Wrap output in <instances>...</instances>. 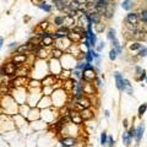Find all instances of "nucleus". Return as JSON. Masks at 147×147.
I'll use <instances>...</instances> for the list:
<instances>
[{"label": "nucleus", "instance_id": "nucleus-6", "mask_svg": "<svg viewBox=\"0 0 147 147\" xmlns=\"http://www.w3.org/2000/svg\"><path fill=\"white\" fill-rule=\"evenodd\" d=\"M10 95L16 101V103L24 104L27 101V87H12L10 91Z\"/></svg>", "mask_w": 147, "mask_h": 147}, {"label": "nucleus", "instance_id": "nucleus-8", "mask_svg": "<svg viewBox=\"0 0 147 147\" xmlns=\"http://www.w3.org/2000/svg\"><path fill=\"white\" fill-rule=\"evenodd\" d=\"M76 63L77 60L75 59V56L69 54V53H64V55L60 58V64L63 70H74L76 66Z\"/></svg>", "mask_w": 147, "mask_h": 147}, {"label": "nucleus", "instance_id": "nucleus-24", "mask_svg": "<svg viewBox=\"0 0 147 147\" xmlns=\"http://www.w3.org/2000/svg\"><path fill=\"white\" fill-rule=\"evenodd\" d=\"M27 58H28V56L26 54H20V53H16V54H14L11 56V60L14 61L17 66H21V65H23L27 61Z\"/></svg>", "mask_w": 147, "mask_h": 147}, {"label": "nucleus", "instance_id": "nucleus-12", "mask_svg": "<svg viewBox=\"0 0 147 147\" xmlns=\"http://www.w3.org/2000/svg\"><path fill=\"white\" fill-rule=\"evenodd\" d=\"M58 144L61 147H75L79 144V138L72 137V136H66V137H60L58 140Z\"/></svg>", "mask_w": 147, "mask_h": 147}, {"label": "nucleus", "instance_id": "nucleus-14", "mask_svg": "<svg viewBox=\"0 0 147 147\" xmlns=\"http://www.w3.org/2000/svg\"><path fill=\"white\" fill-rule=\"evenodd\" d=\"M70 46H71V42L68 39V37H65V38L55 39L53 48H58V49H60V50H63V52H68V49H69Z\"/></svg>", "mask_w": 147, "mask_h": 147}, {"label": "nucleus", "instance_id": "nucleus-17", "mask_svg": "<svg viewBox=\"0 0 147 147\" xmlns=\"http://www.w3.org/2000/svg\"><path fill=\"white\" fill-rule=\"evenodd\" d=\"M69 119H70V121L74 122L75 125L81 126L83 124V120L80 115V112H77L75 109H70V112H69Z\"/></svg>", "mask_w": 147, "mask_h": 147}, {"label": "nucleus", "instance_id": "nucleus-5", "mask_svg": "<svg viewBox=\"0 0 147 147\" xmlns=\"http://www.w3.org/2000/svg\"><path fill=\"white\" fill-rule=\"evenodd\" d=\"M42 88H27V101L26 103L30 105L31 108L37 107L39 99L42 98Z\"/></svg>", "mask_w": 147, "mask_h": 147}, {"label": "nucleus", "instance_id": "nucleus-52", "mask_svg": "<svg viewBox=\"0 0 147 147\" xmlns=\"http://www.w3.org/2000/svg\"><path fill=\"white\" fill-rule=\"evenodd\" d=\"M117 56H118L117 52H115V50H114V49L112 48V49H110V50H109V59L112 60V61H114V60L117 59Z\"/></svg>", "mask_w": 147, "mask_h": 147}, {"label": "nucleus", "instance_id": "nucleus-41", "mask_svg": "<svg viewBox=\"0 0 147 147\" xmlns=\"http://www.w3.org/2000/svg\"><path fill=\"white\" fill-rule=\"evenodd\" d=\"M55 87L54 86H47V87H42V93L43 96H52V93L54 92Z\"/></svg>", "mask_w": 147, "mask_h": 147}, {"label": "nucleus", "instance_id": "nucleus-2", "mask_svg": "<svg viewBox=\"0 0 147 147\" xmlns=\"http://www.w3.org/2000/svg\"><path fill=\"white\" fill-rule=\"evenodd\" d=\"M69 97H70V95H68L61 87L55 88L54 92H53L50 96L52 102H53V107H55L58 109L61 107H65L69 102Z\"/></svg>", "mask_w": 147, "mask_h": 147}, {"label": "nucleus", "instance_id": "nucleus-44", "mask_svg": "<svg viewBox=\"0 0 147 147\" xmlns=\"http://www.w3.org/2000/svg\"><path fill=\"white\" fill-rule=\"evenodd\" d=\"M146 112H147V103H142L140 107H138V109H137V117L142 118Z\"/></svg>", "mask_w": 147, "mask_h": 147}, {"label": "nucleus", "instance_id": "nucleus-32", "mask_svg": "<svg viewBox=\"0 0 147 147\" xmlns=\"http://www.w3.org/2000/svg\"><path fill=\"white\" fill-rule=\"evenodd\" d=\"M88 32V42L91 44V48L95 49L97 47V34L93 31H87Z\"/></svg>", "mask_w": 147, "mask_h": 147}, {"label": "nucleus", "instance_id": "nucleus-30", "mask_svg": "<svg viewBox=\"0 0 147 147\" xmlns=\"http://www.w3.org/2000/svg\"><path fill=\"white\" fill-rule=\"evenodd\" d=\"M30 110H31V107L27 103L19 105V114L22 115L23 118H26V119H27V115H28V113H30Z\"/></svg>", "mask_w": 147, "mask_h": 147}, {"label": "nucleus", "instance_id": "nucleus-50", "mask_svg": "<svg viewBox=\"0 0 147 147\" xmlns=\"http://www.w3.org/2000/svg\"><path fill=\"white\" fill-rule=\"evenodd\" d=\"M85 61H86V63H92V61H93V56L91 55L89 50L85 52Z\"/></svg>", "mask_w": 147, "mask_h": 147}, {"label": "nucleus", "instance_id": "nucleus-31", "mask_svg": "<svg viewBox=\"0 0 147 147\" xmlns=\"http://www.w3.org/2000/svg\"><path fill=\"white\" fill-rule=\"evenodd\" d=\"M121 141H122V144H124L125 147H130L132 144V138L128 135V131H126V130L121 134Z\"/></svg>", "mask_w": 147, "mask_h": 147}, {"label": "nucleus", "instance_id": "nucleus-1", "mask_svg": "<svg viewBox=\"0 0 147 147\" xmlns=\"http://www.w3.org/2000/svg\"><path fill=\"white\" fill-rule=\"evenodd\" d=\"M0 107H1L4 114L9 117H14L19 114V104L16 103V101L12 98L11 95L3 96L0 98Z\"/></svg>", "mask_w": 147, "mask_h": 147}, {"label": "nucleus", "instance_id": "nucleus-53", "mask_svg": "<svg viewBox=\"0 0 147 147\" xmlns=\"http://www.w3.org/2000/svg\"><path fill=\"white\" fill-rule=\"evenodd\" d=\"M104 47H105V43L103 42V40H102V42H99V44H98V46H97L95 49H96V52H98V53H99L101 50H103V49H104Z\"/></svg>", "mask_w": 147, "mask_h": 147}, {"label": "nucleus", "instance_id": "nucleus-60", "mask_svg": "<svg viewBox=\"0 0 147 147\" xmlns=\"http://www.w3.org/2000/svg\"><path fill=\"white\" fill-rule=\"evenodd\" d=\"M3 44H4V38L1 36H0V49H1V47H3Z\"/></svg>", "mask_w": 147, "mask_h": 147}, {"label": "nucleus", "instance_id": "nucleus-21", "mask_svg": "<svg viewBox=\"0 0 147 147\" xmlns=\"http://www.w3.org/2000/svg\"><path fill=\"white\" fill-rule=\"evenodd\" d=\"M124 22L125 23H129V24H132V26H137V24L140 23L138 14H137V12H129V14L126 15Z\"/></svg>", "mask_w": 147, "mask_h": 147}, {"label": "nucleus", "instance_id": "nucleus-51", "mask_svg": "<svg viewBox=\"0 0 147 147\" xmlns=\"http://www.w3.org/2000/svg\"><path fill=\"white\" fill-rule=\"evenodd\" d=\"M115 138L113 136H108V142H107V146L108 147H115Z\"/></svg>", "mask_w": 147, "mask_h": 147}, {"label": "nucleus", "instance_id": "nucleus-55", "mask_svg": "<svg viewBox=\"0 0 147 147\" xmlns=\"http://www.w3.org/2000/svg\"><path fill=\"white\" fill-rule=\"evenodd\" d=\"M142 70H144V69H142L141 66H135V79L140 76V74L142 72Z\"/></svg>", "mask_w": 147, "mask_h": 147}, {"label": "nucleus", "instance_id": "nucleus-9", "mask_svg": "<svg viewBox=\"0 0 147 147\" xmlns=\"http://www.w3.org/2000/svg\"><path fill=\"white\" fill-rule=\"evenodd\" d=\"M17 68H19L17 65H16L12 60H10V61H7V63H5L1 66V74H4V75H6V76H9V77L16 76Z\"/></svg>", "mask_w": 147, "mask_h": 147}, {"label": "nucleus", "instance_id": "nucleus-40", "mask_svg": "<svg viewBox=\"0 0 147 147\" xmlns=\"http://www.w3.org/2000/svg\"><path fill=\"white\" fill-rule=\"evenodd\" d=\"M93 27H95V33H103V31L105 30V24L102 21L93 24Z\"/></svg>", "mask_w": 147, "mask_h": 147}, {"label": "nucleus", "instance_id": "nucleus-49", "mask_svg": "<svg viewBox=\"0 0 147 147\" xmlns=\"http://www.w3.org/2000/svg\"><path fill=\"white\" fill-rule=\"evenodd\" d=\"M146 77H147V75H146V70L144 69V70H142V72L140 74V76L136 77V79H135V80H136L137 82H142V81H144V80H146Z\"/></svg>", "mask_w": 147, "mask_h": 147}, {"label": "nucleus", "instance_id": "nucleus-10", "mask_svg": "<svg viewBox=\"0 0 147 147\" xmlns=\"http://www.w3.org/2000/svg\"><path fill=\"white\" fill-rule=\"evenodd\" d=\"M40 83H42V87H47V86H54L55 88L60 87V85H56V83H60L59 77L53 75V74H48L43 80H40Z\"/></svg>", "mask_w": 147, "mask_h": 147}, {"label": "nucleus", "instance_id": "nucleus-13", "mask_svg": "<svg viewBox=\"0 0 147 147\" xmlns=\"http://www.w3.org/2000/svg\"><path fill=\"white\" fill-rule=\"evenodd\" d=\"M30 128H31L32 132H43L44 130L48 129V124L40 119V120H37L33 122H30Z\"/></svg>", "mask_w": 147, "mask_h": 147}, {"label": "nucleus", "instance_id": "nucleus-33", "mask_svg": "<svg viewBox=\"0 0 147 147\" xmlns=\"http://www.w3.org/2000/svg\"><path fill=\"white\" fill-rule=\"evenodd\" d=\"M122 92H126L128 95H134V87H132V85L130 83V81L129 80H126L124 81V87H122Z\"/></svg>", "mask_w": 147, "mask_h": 147}, {"label": "nucleus", "instance_id": "nucleus-59", "mask_svg": "<svg viewBox=\"0 0 147 147\" xmlns=\"http://www.w3.org/2000/svg\"><path fill=\"white\" fill-rule=\"evenodd\" d=\"M104 117L105 118H109L110 117V112H109V110H104Z\"/></svg>", "mask_w": 147, "mask_h": 147}, {"label": "nucleus", "instance_id": "nucleus-61", "mask_svg": "<svg viewBox=\"0 0 147 147\" xmlns=\"http://www.w3.org/2000/svg\"><path fill=\"white\" fill-rule=\"evenodd\" d=\"M4 114V112H3V109H1V107H0V115H3Z\"/></svg>", "mask_w": 147, "mask_h": 147}, {"label": "nucleus", "instance_id": "nucleus-35", "mask_svg": "<svg viewBox=\"0 0 147 147\" xmlns=\"http://www.w3.org/2000/svg\"><path fill=\"white\" fill-rule=\"evenodd\" d=\"M135 6V3L132 1V0H124V1L121 3V7L126 11H130L132 10V7Z\"/></svg>", "mask_w": 147, "mask_h": 147}, {"label": "nucleus", "instance_id": "nucleus-58", "mask_svg": "<svg viewBox=\"0 0 147 147\" xmlns=\"http://www.w3.org/2000/svg\"><path fill=\"white\" fill-rule=\"evenodd\" d=\"M122 125H124V128L128 130L129 129V120L128 119H124V120H122Z\"/></svg>", "mask_w": 147, "mask_h": 147}, {"label": "nucleus", "instance_id": "nucleus-47", "mask_svg": "<svg viewBox=\"0 0 147 147\" xmlns=\"http://www.w3.org/2000/svg\"><path fill=\"white\" fill-rule=\"evenodd\" d=\"M126 131H128V135H129V136L131 137L132 140H135V135H136V128L134 126V124H132L131 126H129V129L126 130Z\"/></svg>", "mask_w": 147, "mask_h": 147}, {"label": "nucleus", "instance_id": "nucleus-22", "mask_svg": "<svg viewBox=\"0 0 147 147\" xmlns=\"http://www.w3.org/2000/svg\"><path fill=\"white\" fill-rule=\"evenodd\" d=\"M37 120H40V109H38L37 107L31 108L30 113H28V115H27V121L33 122Z\"/></svg>", "mask_w": 147, "mask_h": 147}, {"label": "nucleus", "instance_id": "nucleus-43", "mask_svg": "<svg viewBox=\"0 0 147 147\" xmlns=\"http://www.w3.org/2000/svg\"><path fill=\"white\" fill-rule=\"evenodd\" d=\"M138 19H140V22L147 24V9L141 10L138 12Z\"/></svg>", "mask_w": 147, "mask_h": 147}, {"label": "nucleus", "instance_id": "nucleus-45", "mask_svg": "<svg viewBox=\"0 0 147 147\" xmlns=\"http://www.w3.org/2000/svg\"><path fill=\"white\" fill-rule=\"evenodd\" d=\"M40 10H43V11H46V12H52V10H53V5H49V4H47L46 1L44 3H42L40 5L38 6Z\"/></svg>", "mask_w": 147, "mask_h": 147}, {"label": "nucleus", "instance_id": "nucleus-20", "mask_svg": "<svg viewBox=\"0 0 147 147\" xmlns=\"http://www.w3.org/2000/svg\"><path fill=\"white\" fill-rule=\"evenodd\" d=\"M52 49L53 48H47V47H39L38 52L36 53V56L40 60H46L49 56H52Z\"/></svg>", "mask_w": 147, "mask_h": 147}, {"label": "nucleus", "instance_id": "nucleus-11", "mask_svg": "<svg viewBox=\"0 0 147 147\" xmlns=\"http://www.w3.org/2000/svg\"><path fill=\"white\" fill-rule=\"evenodd\" d=\"M48 68H49V74H53V75H55L58 77L61 74V71H63L60 60L54 59V58H50V60H49V63H48Z\"/></svg>", "mask_w": 147, "mask_h": 147}, {"label": "nucleus", "instance_id": "nucleus-37", "mask_svg": "<svg viewBox=\"0 0 147 147\" xmlns=\"http://www.w3.org/2000/svg\"><path fill=\"white\" fill-rule=\"evenodd\" d=\"M142 47H144V46H142V43L137 42V40H132V42L129 44V49H130V50H132V52L134 50H140Z\"/></svg>", "mask_w": 147, "mask_h": 147}, {"label": "nucleus", "instance_id": "nucleus-62", "mask_svg": "<svg viewBox=\"0 0 147 147\" xmlns=\"http://www.w3.org/2000/svg\"><path fill=\"white\" fill-rule=\"evenodd\" d=\"M134 147H140V146H138V145L136 144V145H135V146H134Z\"/></svg>", "mask_w": 147, "mask_h": 147}, {"label": "nucleus", "instance_id": "nucleus-28", "mask_svg": "<svg viewBox=\"0 0 147 147\" xmlns=\"http://www.w3.org/2000/svg\"><path fill=\"white\" fill-rule=\"evenodd\" d=\"M68 39L71 42V44H79V43H81L82 36L76 33V32H74V31H70V33H69V36H68Z\"/></svg>", "mask_w": 147, "mask_h": 147}, {"label": "nucleus", "instance_id": "nucleus-15", "mask_svg": "<svg viewBox=\"0 0 147 147\" xmlns=\"http://www.w3.org/2000/svg\"><path fill=\"white\" fill-rule=\"evenodd\" d=\"M97 74L95 71V68H91V69H85L82 70V81L83 82H93V80L96 79Z\"/></svg>", "mask_w": 147, "mask_h": 147}, {"label": "nucleus", "instance_id": "nucleus-4", "mask_svg": "<svg viewBox=\"0 0 147 147\" xmlns=\"http://www.w3.org/2000/svg\"><path fill=\"white\" fill-rule=\"evenodd\" d=\"M55 137L58 136L48 130L39 136V138L37 140V145H38V147H55L58 144V142H55Z\"/></svg>", "mask_w": 147, "mask_h": 147}, {"label": "nucleus", "instance_id": "nucleus-57", "mask_svg": "<svg viewBox=\"0 0 147 147\" xmlns=\"http://www.w3.org/2000/svg\"><path fill=\"white\" fill-rule=\"evenodd\" d=\"M32 3H33L36 6H39L42 3H44V0H32Z\"/></svg>", "mask_w": 147, "mask_h": 147}, {"label": "nucleus", "instance_id": "nucleus-3", "mask_svg": "<svg viewBox=\"0 0 147 147\" xmlns=\"http://www.w3.org/2000/svg\"><path fill=\"white\" fill-rule=\"evenodd\" d=\"M40 119H42L44 122H47L48 126L52 125L53 122H55L56 120L59 119L58 108L50 107V108H47V109L40 110Z\"/></svg>", "mask_w": 147, "mask_h": 147}, {"label": "nucleus", "instance_id": "nucleus-63", "mask_svg": "<svg viewBox=\"0 0 147 147\" xmlns=\"http://www.w3.org/2000/svg\"><path fill=\"white\" fill-rule=\"evenodd\" d=\"M0 74H1V65H0Z\"/></svg>", "mask_w": 147, "mask_h": 147}, {"label": "nucleus", "instance_id": "nucleus-39", "mask_svg": "<svg viewBox=\"0 0 147 147\" xmlns=\"http://www.w3.org/2000/svg\"><path fill=\"white\" fill-rule=\"evenodd\" d=\"M112 46H113V49L117 52V54L118 55H120L121 54V52H122V48L120 46V43H119V40H118V38L115 40H113L112 42Z\"/></svg>", "mask_w": 147, "mask_h": 147}, {"label": "nucleus", "instance_id": "nucleus-56", "mask_svg": "<svg viewBox=\"0 0 147 147\" xmlns=\"http://www.w3.org/2000/svg\"><path fill=\"white\" fill-rule=\"evenodd\" d=\"M9 49L12 50V49H17V42H12L9 44Z\"/></svg>", "mask_w": 147, "mask_h": 147}, {"label": "nucleus", "instance_id": "nucleus-25", "mask_svg": "<svg viewBox=\"0 0 147 147\" xmlns=\"http://www.w3.org/2000/svg\"><path fill=\"white\" fill-rule=\"evenodd\" d=\"M144 134H145V124L144 122H140V124L136 126V135H135V141H136L137 145L142 141Z\"/></svg>", "mask_w": 147, "mask_h": 147}, {"label": "nucleus", "instance_id": "nucleus-54", "mask_svg": "<svg viewBox=\"0 0 147 147\" xmlns=\"http://www.w3.org/2000/svg\"><path fill=\"white\" fill-rule=\"evenodd\" d=\"M93 85H95L96 87H101V86L103 85V83H102V80H101V77H97V76H96V79L93 80Z\"/></svg>", "mask_w": 147, "mask_h": 147}, {"label": "nucleus", "instance_id": "nucleus-48", "mask_svg": "<svg viewBox=\"0 0 147 147\" xmlns=\"http://www.w3.org/2000/svg\"><path fill=\"white\" fill-rule=\"evenodd\" d=\"M137 56L138 58H145V56H147V47H142L140 50H138Z\"/></svg>", "mask_w": 147, "mask_h": 147}, {"label": "nucleus", "instance_id": "nucleus-18", "mask_svg": "<svg viewBox=\"0 0 147 147\" xmlns=\"http://www.w3.org/2000/svg\"><path fill=\"white\" fill-rule=\"evenodd\" d=\"M12 121H14V124H15V128H17V129H22L23 126L30 125V122L27 121L26 118H23L22 115H20V114H16V115L12 117Z\"/></svg>", "mask_w": 147, "mask_h": 147}, {"label": "nucleus", "instance_id": "nucleus-46", "mask_svg": "<svg viewBox=\"0 0 147 147\" xmlns=\"http://www.w3.org/2000/svg\"><path fill=\"white\" fill-rule=\"evenodd\" d=\"M99 142H101L102 146H107V142H108V134H107V131H103L101 134Z\"/></svg>", "mask_w": 147, "mask_h": 147}, {"label": "nucleus", "instance_id": "nucleus-16", "mask_svg": "<svg viewBox=\"0 0 147 147\" xmlns=\"http://www.w3.org/2000/svg\"><path fill=\"white\" fill-rule=\"evenodd\" d=\"M75 86H76V81L74 80L72 77H70V79L63 81V83H61V88H63L68 95H71V93L74 92V89H75Z\"/></svg>", "mask_w": 147, "mask_h": 147}, {"label": "nucleus", "instance_id": "nucleus-7", "mask_svg": "<svg viewBox=\"0 0 147 147\" xmlns=\"http://www.w3.org/2000/svg\"><path fill=\"white\" fill-rule=\"evenodd\" d=\"M33 72L36 74V80H38V75H40V79H44L48 74H49V68L48 63H46V60H38L37 63H33Z\"/></svg>", "mask_w": 147, "mask_h": 147}, {"label": "nucleus", "instance_id": "nucleus-26", "mask_svg": "<svg viewBox=\"0 0 147 147\" xmlns=\"http://www.w3.org/2000/svg\"><path fill=\"white\" fill-rule=\"evenodd\" d=\"M114 80H115V85H117V88L119 89V91L122 92V87H124V76H122V74H120L119 71H115L114 72Z\"/></svg>", "mask_w": 147, "mask_h": 147}, {"label": "nucleus", "instance_id": "nucleus-34", "mask_svg": "<svg viewBox=\"0 0 147 147\" xmlns=\"http://www.w3.org/2000/svg\"><path fill=\"white\" fill-rule=\"evenodd\" d=\"M65 16L66 15H56L54 16V24L56 27H61V26H64V21H65Z\"/></svg>", "mask_w": 147, "mask_h": 147}, {"label": "nucleus", "instance_id": "nucleus-23", "mask_svg": "<svg viewBox=\"0 0 147 147\" xmlns=\"http://www.w3.org/2000/svg\"><path fill=\"white\" fill-rule=\"evenodd\" d=\"M80 115H81V118H82L83 121H89L95 118V112H93L92 108H86V109L81 110Z\"/></svg>", "mask_w": 147, "mask_h": 147}, {"label": "nucleus", "instance_id": "nucleus-29", "mask_svg": "<svg viewBox=\"0 0 147 147\" xmlns=\"http://www.w3.org/2000/svg\"><path fill=\"white\" fill-rule=\"evenodd\" d=\"M69 1L70 0H53V4L59 11H64L65 7L69 5Z\"/></svg>", "mask_w": 147, "mask_h": 147}, {"label": "nucleus", "instance_id": "nucleus-36", "mask_svg": "<svg viewBox=\"0 0 147 147\" xmlns=\"http://www.w3.org/2000/svg\"><path fill=\"white\" fill-rule=\"evenodd\" d=\"M102 19H103V15L98 14V12H93V14H91V22H92V24H96L98 22H101Z\"/></svg>", "mask_w": 147, "mask_h": 147}, {"label": "nucleus", "instance_id": "nucleus-42", "mask_svg": "<svg viewBox=\"0 0 147 147\" xmlns=\"http://www.w3.org/2000/svg\"><path fill=\"white\" fill-rule=\"evenodd\" d=\"M107 38L108 40H110V42H113V40L117 39V32L114 28H109L108 32H107Z\"/></svg>", "mask_w": 147, "mask_h": 147}, {"label": "nucleus", "instance_id": "nucleus-38", "mask_svg": "<svg viewBox=\"0 0 147 147\" xmlns=\"http://www.w3.org/2000/svg\"><path fill=\"white\" fill-rule=\"evenodd\" d=\"M63 55H64V52L63 50H60V49H58V48H53L52 49V58L60 60V58Z\"/></svg>", "mask_w": 147, "mask_h": 147}, {"label": "nucleus", "instance_id": "nucleus-27", "mask_svg": "<svg viewBox=\"0 0 147 147\" xmlns=\"http://www.w3.org/2000/svg\"><path fill=\"white\" fill-rule=\"evenodd\" d=\"M83 93L88 97L96 95V86L93 82H83Z\"/></svg>", "mask_w": 147, "mask_h": 147}, {"label": "nucleus", "instance_id": "nucleus-64", "mask_svg": "<svg viewBox=\"0 0 147 147\" xmlns=\"http://www.w3.org/2000/svg\"><path fill=\"white\" fill-rule=\"evenodd\" d=\"M146 82H147V77H146Z\"/></svg>", "mask_w": 147, "mask_h": 147}, {"label": "nucleus", "instance_id": "nucleus-19", "mask_svg": "<svg viewBox=\"0 0 147 147\" xmlns=\"http://www.w3.org/2000/svg\"><path fill=\"white\" fill-rule=\"evenodd\" d=\"M50 107H53V102H52L50 96H42V98H40L38 102V104H37V108L43 110V109H47Z\"/></svg>", "mask_w": 147, "mask_h": 147}]
</instances>
